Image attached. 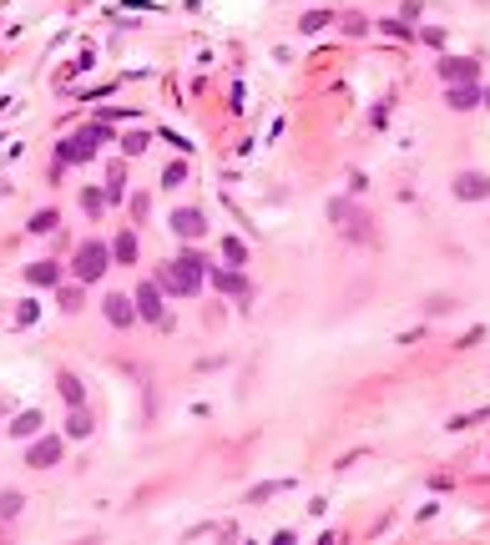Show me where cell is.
Returning <instances> with one entry per match:
<instances>
[{
    "label": "cell",
    "instance_id": "d6986e66",
    "mask_svg": "<svg viewBox=\"0 0 490 545\" xmlns=\"http://www.w3.org/2000/svg\"><path fill=\"white\" fill-rule=\"evenodd\" d=\"M81 207H86L91 217H101V207H106V192H96V187H86V192H81Z\"/></svg>",
    "mask_w": 490,
    "mask_h": 545
},
{
    "label": "cell",
    "instance_id": "30bf717a",
    "mask_svg": "<svg viewBox=\"0 0 490 545\" xmlns=\"http://www.w3.org/2000/svg\"><path fill=\"white\" fill-rule=\"evenodd\" d=\"M26 278L41 283V288H56V283H61V268H56V263H31V268H26Z\"/></svg>",
    "mask_w": 490,
    "mask_h": 545
},
{
    "label": "cell",
    "instance_id": "6da1fadb",
    "mask_svg": "<svg viewBox=\"0 0 490 545\" xmlns=\"http://www.w3.org/2000/svg\"><path fill=\"white\" fill-rule=\"evenodd\" d=\"M162 283H167L172 293H182V298H192L202 288V258L197 253H182L172 268H162Z\"/></svg>",
    "mask_w": 490,
    "mask_h": 545
},
{
    "label": "cell",
    "instance_id": "7402d4cb",
    "mask_svg": "<svg viewBox=\"0 0 490 545\" xmlns=\"http://www.w3.org/2000/svg\"><path fill=\"white\" fill-rule=\"evenodd\" d=\"M182 182H187V167H182V162H172V167L162 172V187H182Z\"/></svg>",
    "mask_w": 490,
    "mask_h": 545
},
{
    "label": "cell",
    "instance_id": "5b68a950",
    "mask_svg": "<svg viewBox=\"0 0 490 545\" xmlns=\"http://www.w3.org/2000/svg\"><path fill=\"white\" fill-rule=\"evenodd\" d=\"M455 197H465V202L490 197V177H485V172H460V177H455Z\"/></svg>",
    "mask_w": 490,
    "mask_h": 545
},
{
    "label": "cell",
    "instance_id": "ac0fdd59",
    "mask_svg": "<svg viewBox=\"0 0 490 545\" xmlns=\"http://www.w3.org/2000/svg\"><path fill=\"white\" fill-rule=\"evenodd\" d=\"M36 429H41V414H36V409H31V414H21V419L11 424V434H21V440H26V434H36Z\"/></svg>",
    "mask_w": 490,
    "mask_h": 545
},
{
    "label": "cell",
    "instance_id": "e0dca14e",
    "mask_svg": "<svg viewBox=\"0 0 490 545\" xmlns=\"http://www.w3.org/2000/svg\"><path fill=\"white\" fill-rule=\"evenodd\" d=\"M223 258H228L233 268H243V263H248V248H243L238 238H223Z\"/></svg>",
    "mask_w": 490,
    "mask_h": 545
},
{
    "label": "cell",
    "instance_id": "9c48e42d",
    "mask_svg": "<svg viewBox=\"0 0 490 545\" xmlns=\"http://www.w3.org/2000/svg\"><path fill=\"white\" fill-rule=\"evenodd\" d=\"M56 460H61V440H36V445H31V465H36V470L56 465Z\"/></svg>",
    "mask_w": 490,
    "mask_h": 545
},
{
    "label": "cell",
    "instance_id": "ffe728a7",
    "mask_svg": "<svg viewBox=\"0 0 490 545\" xmlns=\"http://www.w3.org/2000/svg\"><path fill=\"white\" fill-rule=\"evenodd\" d=\"M56 223H61V217H56V212H51V207H46V212H36V217H31V233H51V228H56Z\"/></svg>",
    "mask_w": 490,
    "mask_h": 545
},
{
    "label": "cell",
    "instance_id": "44dd1931",
    "mask_svg": "<svg viewBox=\"0 0 490 545\" xmlns=\"http://www.w3.org/2000/svg\"><path fill=\"white\" fill-rule=\"evenodd\" d=\"M21 505H26V500L16 495V490H6V495H0V515H6V520H11V515H21Z\"/></svg>",
    "mask_w": 490,
    "mask_h": 545
},
{
    "label": "cell",
    "instance_id": "7c38bea8",
    "mask_svg": "<svg viewBox=\"0 0 490 545\" xmlns=\"http://www.w3.org/2000/svg\"><path fill=\"white\" fill-rule=\"evenodd\" d=\"M66 434H71V440H86V434H91V414H86L81 404H71V419H66Z\"/></svg>",
    "mask_w": 490,
    "mask_h": 545
},
{
    "label": "cell",
    "instance_id": "ba28073f",
    "mask_svg": "<svg viewBox=\"0 0 490 545\" xmlns=\"http://www.w3.org/2000/svg\"><path fill=\"white\" fill-rule=\"evenodd\" d=\"M445 101L455 106V112H470V106L480 101V91H475V81H455V86L445 91Z\"/></svg>",
    "mask_w": 490,
    "mask_h": 545
},
{
    "label": "cell",
    "instance_id": "603a6c76",
    "mask_svg": "<svg viewBox=\"0 0 490 545\" xmlns=\"http://www.w3.org/2000/svg\"><path fill=\"white\" fill-rule=\"evenodd\" d=\"M329 21H334L329 11H308V16H303V31L313 36V31H323V26H329Z\"/></svg>",
    "mask_w": 490,
    "mask_h": 545
},
{
    "label": "cell",
    "instance_id": "2e32d148",
    "mask_svg": "<svg viewBox=\"0 0 490 545\" xmlns=\"http://www.w3.org/2000/svg\"><path fill=\"white\" fill-rule=\"evenodd\" d=\"M122 182H127V167L117 162V167H112V177H106V202H122Z\"/></svg>",
    "mask_w": 490,
    "mask_h": 545
},
{
    "label": "cell",
    "instance_id": "7a4b0ae2",
    "mask_svg": "<svg viewBox=\"0 0 490 545\" xmlns=\"http://www.w3.org/2000/svg\"><path fill=\"white\" fill-rule=\"evenodd\" d=\"M106 258H112V248H106V243H81V253H76V278L81 283H96L101 278V272H106Z\"/></svg>",
    "mask_w": 490,
    "mask_h": 545
},
{
    "label": "cell",
    "instance_id": "484cf974",
    "mask_svg": "<svg viewBox=\"0 0 490 545\" xmlns=\"http://www.w3.org/2000/svg\"><path fill=\"white\" fill-rule=\"evenodd\" d=\"M485 106H490V91H485Z\"/></svg>",
    "mask_w": 490,
    "mask_h": 545
},
{
    "label": "cell",
    "instance_id": "277c9868",
    "mask_svg": "<svg viewBox=\"0 0 490 545\" xmlns=\"http://www.w3.org/2000/svg\"><path fill=\"white\" fill-rule=\"evenodd\" d=\"M440 76H445V86H455V81H475V76H480V61H470V56H450V61H440Z\"/></svg>",
    "mask_w": 490,
    "mask_h": 545
},
{
    "label": "cell",
    "instance_id": "52a82bcc",
    "mask_svg": "<svg viewBox=\"0 0 490 545\" xmlns=\"http://www.w3.org/2000/svg\"><path fill=\"white\" fill-rule=\"evenodd\" d=\"M101 313H106V323H117V329H127V323L137 318V308H132V298H122V293H112L101 303Z\"/></svg>",
    "mask_w": 490,
    "mask_h": 545
},
{
    "label": "cell",
    "instance_id": "8992f818",
    "mask_svg": "<svg viewBox=\"0 0 490 545\" xmlns=\"http://www.w3.org/2000/svg\"><path fill=\"white\" fill-rule=\"evenodd\" d=\"M172 233H177V238H202V233H207L202 212H197V207H182V212H172Z\"/></svg>",
    "mask_w": 490,
    "mask_h": 545
},
{
    "label": "cell",
    "instance_id": "d4e9b609",
    "mask_svg": "<svg viewBox=\"0 0 490 545\" xmlns=\"http://www.w3.org/2000/svg\"><path fill=\"white\" fill-rule=\"evenodd\" d=\"M61 308L76 313V308H81V288H66V293H61Z\"/></svg>",
    "mask_w": 490,
    "mask_h": 545
},
{
    "label": "cell",
    "instance_id": "5bb4252c",
    "mask_svg": "<svg viewBox=\"0 0 490 545\" xmlns=\"http://www.w3.org/2000/svg\"><path fill=\"white\" fill-rule=\"evenodd\" d=\"M91 152H96V147H91V142H86V137H71V142H66V147H61V157H66V162H86V157H91Z\"/></svg>",
    "mask_w": 490,
    "mask_h": 545
},
{
    "label": "cell",
    "instance_id": "4fadbf2b",
    "mask_svg": "<svg viewBox=\"0 0 490 545\" xmlns=\"http://www.w3.org/2000/svg\"><path fill=\"white\" fill-rule=\"evenodd\" d=\"M212 283H217V288H223V293H238V298L248 293V283L238 278V268H223V272H212Z\"/></svg>",
    "mask_w": 490,
    "mask_h": 545
},
{
    "label": "cell",
    "instance_id": "3957f363",
    "mask_svg": "<svg viewBox=\"0 0 490 545\" xmlns=\"http://www.w3.org/2000/svg\"><path fill=\"white\" fill-rule=\"evenodd\" d=\"M137 313H142L147 323H157V329H167V308H162V293H157L152 283L137 288Z\"/></svg>",
    "mask_w": 490,
    "mask_h": 545
},
{
    "label": "cell",
    "instance_id": "cb8c5ba5",
    "mask_svg": "<svg viewBox=\"0 0 490 545\" xmlns=\"http://www.w3.org/2000/svg\"><path fill=\"white\" fill-rule=\"evenodd\" d=\"M122 147H127V157H137V152H147V147H152V137H147V132H132Z\"/></svg>",
    "mask_w": 490,
    "mask_h": 545
},
{
    "label": "cell",
    "instance_id": "9a60e30c",
    "mask_svg": "<svg viewBox=\"0 0 490 545\" xmlns=\"http://www.w3.org/2000/svg\"><path fill=\"white\" fill-rule=\"evenodd\" d=\"M112 253H117V263H137V238H132V233H117Z\"/></svg>",
    "mask_w": 490,
    "mask_h": 545
},
{
    "label": "cell",
    "instance_id": "8fae6325",
    "mask_svg": "<svg viewBox=\"0 0 490 545\" xmlns=\"http://www.w3.org/2000/svg\"><path fill=\"white\" fill-rule=\"evenodd\" d=\"M56 389H61L66 409H71V404H86V389H81V379H76V374H61V384H56Z\"/></svg>",
    "mask_w": 490,
    "mask_h": 545
}]
</instances>
